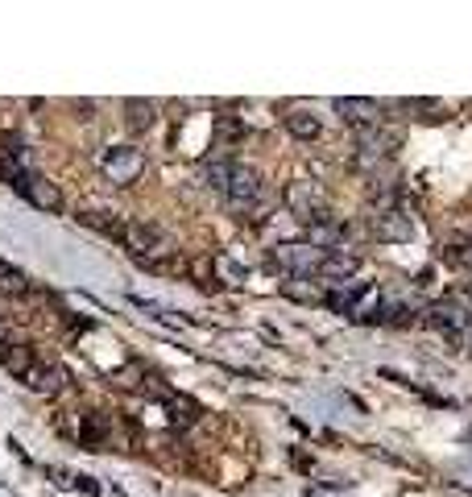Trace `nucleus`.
<instances>
[{
    "mask_svg": "<svg viewBox=\"0 0 472 497\" xmlns=\"http://www.w3.org/2000/svg\"><path fill=\"white\" fill-rule=\"evenodd\" d=\"M323 257H328V248L311 245V240H294V245L274 248V266L286 270V274H294V278H319Z\"/></svg>",
    "mask_w": 472,
    "mask_h": 497,
    "instance_id": "3",
    "label": "nucleus"
},
{
    "mask_svg": "<svg viewBox=\"0 0 472 497\" xmlns=\"http://www.w3.org/2000/svg\"><path fill=\"white\" fill-rule=\"evenodd\" d=\"M460 294H464V303L472 307V278H468V282H464V286H460Z\"/></svg>",
    "mask_w": 472,
    "mask_h": 497,
    "instance_id": "21",
    "label": "nucleus"
},
{
    "mask_svg": "<svg viewBox=\"0 0 472 497\" xmlns=\"http://www.w3.org/2000/svg\"><path fill=\"white\" fill-rule=\"evenodd\" d=\"M153 117H158V109H153L150 100H125V125H129V133H145L153 125Z\"/></svg>",
    "mask_w": 472,
    "mask_h": 497,
    "instance_id": "12",
    "label": "nucleus"
},
{
    "mask_svg": "<svg viewBox=\"0 0 472 497\" xmlns=\"http://www.w3.org/2000/svg\"><path fill=\"white\" fill-rule=\"evenodd\" d=\"M282 120H286L290 137H299V141H315L323 133V120L315 117V112H307V109H290Z\"/></svg>",
    "mask_w": 472,
    "mask_h": 497,
    "instance_id": "10",
    "label": "nucleus"
},
{
    "mask_svg": "<svg viewBox=\"0 0 472 497\" xmlns=\"http://www.w3.org/2000/svg\"><path fill=\"white\" fill-rule=\"evenodd\" d=\"M336 112H340L348 125H353L356 133H365V129H377V125H386V117H381V104L377 100H361V96H340L336 100Z\"/></svg>",
    "mask_w": 472,
    "mask_h": 497,
    "instance_id": "7",
    "label": "nucleus"
},
{
    "mask_svg": "<svg viewBox=\"0 0 472 497\" xmlns=\"http://www.w3.org/2000/svg\"><path fill=\"white\" fill-rule=\"evenodd\" d=\"M22 381L33 389V394H58V389H63V369H54V365H33Z\"/></svg>",
    "mask_w": 472,
    "mask_h": 497,
    "instance_id": "11",
    "label": "nucleus"
},
{
    "mask_svg": "<svg viewBox=\"0 0 472 497\" xmlns=\"http://www.w3.org/2000/svg\"><path fill=\"white\" fill-rule=\"evenodd\" d=\"M100 170H104L108 183L117 187H133L145 174V153L137 145H104L100 153Z\"/></svg>",
    "mask_w": 472,
    "mask_h": 497,
    "instance_id": "2",
    "label": "nucleus"
},
{
    "mask_svg": "<svg viewBox=\"0 0 472 497\" xmlns=\"http://www.w3.org/2000/svg\"><path fill=\"white\" fill-rule=\"evenodd\" d=\"M215 270H220V274H228L232 282H240V278H245V270H240L236 261H228V257H220V261H215Z\"/></svg>",
    "mask_w": 472,
    "mask_h": 497,
    "instance_id": "19",
    "label": "nucleus"
},
{
    "mask_svg": "<svg viewBox=\"0 0 472 497\" xmlns=\"http://www.w3.org/2000/svg\"><path fill=\"white\" fill-rule=\"evenodd\" d=\"M79 220H83V224H92V228H100V232H108L112 240L120 237V224H125V220L112 216V212H92V207H83V212H79Z\"/></svg>",
    "mask_w": 472,
    "mask_h": 497,
    "instance_id": "16",
    "label": "nucleus"
},
{
    "mask_svg": "<svg viewBox=\"0 0 472 497\" xmlns=\"http://www.w3.org/2000/svg\"><path fill=\"white\" fill-rule=\"evenodd\" d=\"M104 435H108V419H104V411H92V414L83 419V440H87V443H100Z\"/></svg>",
    "mask_w": 472,
    "mask_h": 497,
    "instance_id": "17",
    "label": "nucleus"
},
{
    "mask_svg": "<svg viewBox=\"0 0 472 497\" xmlns=\"http://www.w3.org/2000/svg\"><path fill=\"white\" fill-rule=\"evenodd\" d=\"M0 294L4 299H25L30 294V278L17 266H9V261H0Z\"/></svg>",
    "mask_w": 472,
    "mask_h": 497,
    "instance_id": "13",
    "label": "nucleus"
},
{
    "mask_svg": "<svg viewBox=\"0 0 472 497\" xmlns=\"http://www.w3.org/2000/svg\"><path fill=\"white\" fill-rule=\"evenodd\" d=\"M0 365L9 369V373H17V378H25L38 361H33V353L25 344H13V348H4V353H0Z\"/></svg>",
    "mask_w": 472,
    "mask_h": 497,
    "instance_id": "15",
    "label": "nucleus"
},
{
    "mask_svg": "<svg viewBox=\"0 0 472 497\" xmlns=\"http://www.w3.org/2000/svg\"><path fill=\"white\" fill-rule=\"evenodd\" d=\"M410 112H419L427 125H435V120H443V104H435V100H406Z\"/></svg>",
    "mask_w": 472,
    "mask_h": 497,
    "instance_id": "18",
    "label": "nucleus"
},
{
    "mask_svg": "<svg viewBox=\"0 0 472 497\" xmlns=\"http://www.w3.org/2000/svg\"><path fill=\"white\" fill-rule=\"evenodd\" d=\"M423 319H427L443 340H451V344L468 332V311H464V303H456V299H435V303L423 311Z\"/></svg>",
    "mask_w": 472,
    "mask_h": 497,
    "instance_id": "4",
    "label": "nucleus"
},
{
    "mask_svg": "<svg viewBox=\"0 0 472 497\" xmlns=\"http://www.w3.org/2000/svg\"><path fill=\"white\" fill-rule=\"evenodd\" d=\"M356 270H361V253H353V248H328L319 278H328L336 286V282H353Z\"/></svg>",
    "mask_w": 472,
    "mask_h": 497,
    "instance_id": "8",
    "label": "nucleus"
},
{
    "mask_svg": "<svg viewBox=\"0 0 472 497\" xmlns=\"http://www.w3.org/2000/svg\"><path fill=\"white\" fill-rule=\"evenodd\" d=\"M13 191L22 195V199H30L33 207H42V212H63V191H58V187H54L46 174H38V170H22V174H17Z\"/></svg>",
    "mask_w": 472,
    "mask_h": 497,
    "instance_id": "6",
    "label": "nucleus"
},
{
    "mask_svg": "<svg viewBox=\"0 0 472 497\" xmlns=\"http://www.w3.org/2000/svg\"><path fill=\"white\" fill-rule=\"evenodd\" d=\"M373 237H386V240H406L410 237V220L398 212V207H381L373 216Z\"/></svg>",
    "mask_w": 472,
    "mask_h": 497,
    "instance_id": "9",
    "label": "nucleus"
},
{
    "mask_svg": "<svg viewBox=\"0 0 472 497\" xmlns=\"http://www.w3.org/2000/svg\"><path fill=\"white\" fill-rule=\"evenodd\" d=\"M261 195H266V183H261V174L253 170V166H232V174H228V187H224V199L236 207V212H249V207L258 204Z\"/></svg>",
    "mask_w": 472,
    "mask_h": 497,
    "instance_id": "5",
    "label": "nucleus"
},
{
    "mask_svg": "<svg viewBox=\"0 0 472 497\" xmlns=\"http://www.w3.org/2000/svg\"><path fill=\"white\" fill-rule=\"evenodd\" d=\"M4 348H13V332H9V324H0V353Z\"/></svg>",
    "mask_w": 472,
    "mask_h": 497,
    "instance_id": "20",
    "label": "nucleus"
},
{
    "mask_svg": "<svg viewBox=\"0 0 472 497\" xmlns=\"http://www.w3.org/2000/svg\"><path fill=\"white\" fill-rule=\"evenodd\" d=\"M117 240L129 248V253L141 261V266H145V270H166V266H170V257H174L170 237H166L162 228L145 224V220H125Z\"/></svg>",
    "mask_w": 472,
    "mask_h": 497,
    "instance_id": "1",
    "label": "nucleus"
},
{
    "mask_svg": "<svg viewBox=\"0 0 472 497\" xmlns=\"http://www.w3.org/2000/svg\"><path fill=\"white\" fill-rule=\"evenodd\" d=\"M443 497H472L468 489H443Z\"/></svg>",
    "mask_w": 472,
    "mask_h": 497,
    "instance_id": "22",
    "label": "nucleus"
},
{
    "mask_svg": "<svg viewBox=\"0 0 472 497\" xmlns=\"http://www.w3.org/2000/svg\"><path fill=\"white\" fill-rule=\"evenodd\" d=\"M440 257L448 261V266H456V270H468L472 266V240L468 237H448L440 248Z\"/></svg>",
    "mask_w": 472,
    "mask_h": 497,
    "instance_id": "14",
    "label": "nucleus"
}]
</instances>
